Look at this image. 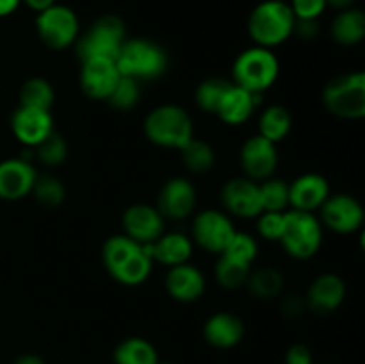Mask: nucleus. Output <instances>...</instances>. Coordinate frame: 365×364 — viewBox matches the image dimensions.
Listing matches in <instances>:
<instances>
[{
    "label": "nucleus",
    "instance_id": "1",
    "mask_svg": "<svg viewBox=\"0 0 365 364\" xmlns=\"http://www.w3.org/2000/svg\"><path fill=\"white\" fill-rule=\"evenodd\" d=\"M102 261L110 277L123 285H139L152 273L150 243L141 245L125 234L110 236L102 248Z\"/></svg>",
    "mask_w": 365,
    "mask_h": 364
},
{
    "label": "nucleus",
    "instance_id": "2",
    "mask_svg": "<svg viewBox=\"0 0 365 364\" xmlns=\"http://www.w3.org/2000/svg\"><path fill=\"white\" fill-rule=\"evenodd\" d=\"M296 18L284 0H264L253 7L248 18V34L255 45L273 49L294 34Z\"/></svg>",
    "mask_w": 365,
    "mask_h": 364
},
{
    "label": "nucleus",
    "instance_id": "3",
    "mask_svg": "<svg viewBox=\"0 0 365 364\" xmlns=\"http://www.w3.org/2000/svg\"><path fill=\"white\" fill-rule=\"evenodd\" d=\"M145 136L153 145L180 150L195 138V127L184 107L164 103L146 116Z\"/></svg>",
    "mask_w": 365,
    "mask_h": 364
},
{
    "label": "nucleus",
    "instance_id": "4",
    "mask_svg": "<svg viewBox=\"0 0 365 364\" xmlns=\"http://www.w3.org/2000/svg\"><path fill=\"white\" fill-rule=\"evenodd\" d=\"M116 66L121 75L135 81H153L168 70V56L160 45L152 39H125L116 57Z\"/></svg>",
    "mask_w": 365,
    "mask_h": 364
},
{
    "label": "nucleus",
    "instance_id": "5",
    "mask_svg": "<svg viewBox=\"0 0 365 364\" xmlns=\"http://www.w3.org/2000/svg\"><path fill=\"white\" fill-rule=\"evenodd\" d=\"M232 75L234 84L248 89L250 93L262 95L277 82L280 75V63L273 50L255 45L239 54L234 61Z\"/></svg>",
    "mask_w": 365,
    "mask_h": 364
},
{
    "label": "nucleus",
    "instance_id": "6",
    "mask_svg": "<svg viewBox=\"0 0 365 364\" xmlns=\"http://www.w3.org/2000/svg\"><path fill=\"white\" fill-rule=\"evenodd\" d=\"M280 243L285 252L299 261L310 259L323 245V227L314 213L307 211H285L284 231Z\"/></svg>",
    "mask_w": 365,
    "mask_h": 364
},
{
    "label": "nucleus",
    "instance_id": "7",
    "mask_svg": "<svg viewBox=\"0 0 365 364\" xmlns=\"http://www.w3.org/2000/svg\"><path fill=\"white\" fill-rule=\"evenodd\" d=\"M323 103L334 116L342 120H360L365 116L364 71L339 75L323 89Z\"/></svg>",
    "mask_w": 365,
    "mask_h": 364
},
{
    "label": "nucleus",
    "instance_id": "8",
    "mask_svg": "<svg viewBox=\"0 0 365 364\" xmlns=\"http://www.w3.org/2000/svg\"><path fill=\"white\" fill-rule=\"evenodd\" d=\"M125 43V24L114 14H106L91 25L86 34L78 36L75 41V52L82 61L103 57L116 61Z\"/></svg>",
    "mask_w": 365,
    "mask_h": 364
},
{
    "label": "nucleus",
    "instance_id": "9",
    "mask_svg": "<svg viewBox=\"0 0 365 364\" xmlns=\"http://www.w3.org/2000/svg\"><path fill=\"white\" fill-rule=\"evenodd\" d=\"M36 31L39 39L52 50H64L75 45L81 34V24L73 9L53 4L36 16Z\"/></svg>",
    "mask_w": 365,
    "mask_h": 364
},
{
    "label": "nucleus",
    "instance_id": "10",
    "mask_svg": "<svg viewBox=\"0 0 365 364\" xmlns=\"http://www.w3.org/2000/svg\"><path fill=\"white\" fill-rule=\"evenodd\" d=\"M235 234L230 218L216 209H207L196 214L192 221V239L203 250L221 253Z\"/></svg>",
    "mask_w": 365,
    "mask_h": 364
},
{
    "label": "nucleus",
    "instance_id": "11",
    "mask_svg": "<svg viewBox=\"0 0 365 364\" xmlns=\"http://www.w3.org/2000/svg\"><path fill=\"white\" fill-rule=\"evenodd\" d=\"M321 218L330 231L337 234H353L364 225V207L355 196L339 193L328 196L321 206Z\"/></svg>",
    "mask_w": 365,
    "mask_h": 364
},
{
    "label": "nucleus",
    "instance_id": "12",
    "mask_svg": "<svg viewBox=\"0 0 365 364\" xmlns=\"http://www.w3.org/2000/svg\"><path fill=\"white\" fill-rule=\"evenodd\" d=\"M241 166L246 177L252 181H266L274 173L278 166L277 143L262 138L260 134L252 136L241 146Z\"/></svg>",
    "mask_w": 365,
    "mask_h": 364
},
{
    "label": "nucleus",
    "instance_id": "13",
    "mask_svg": "<svg viewBox=\"0 0 365 364\" xmlns=\"http://www.w3.org/2000/svg\"><path fill=\"white\" fill-rule=\"evenodd\" d=\"M221 202L228 213L239 218H257L264 211L259 182L248 177L228 181L221 189Z\"/></svg>",
    "mask_w": 365,
    "mask_h": 364
},
{
    "label": "nucleus",
    "instance_id": "14",
    "mask_svg": "<svg viewBox=\"0 0 365 364\" xmlns=\"http://www.w3.org/2000/svg\"><path fill=\"white\" fill-rule=\"evenodd\" d=\"M123 234L141 245H148L164 234V218L157 207L148 203H134L127 207L121 218Z\"/></svg>",
    "mask_w": 365,
    "mask_h": 364
},
{
    "label": "nucleus",
    "instance_id": "15",
    "mask_svg": "<svg viewBox=\"0 0 365 364\" xmlns=\"http://www.w3.org/2000/svg\"><path fill=\"white\" fill-rule=\"evenodd\" d=\"M38 178L34 166L25 157H13L0 163V198L16 202L31 195Z\"/></svg>",
    "mask_w": 365,
    "mask_h": 364
},
{
    "label": "nucleus",
    "instance_id": "16",
    "mask_svg": "<svg viewBox=\"0 0 365 364\" xmlns=\"http://www.w3.org/2000/svg\"><path fill=\"white\" fill-rule=\"evenodd\" d=\"M121 74L116 66V61L95 57V59L82 61L81 88L89 98L107 100L113 93L114 86L120 81Z\"/></svg>",
    "mask_w": 365,
    "mask_h": 364
},
{
    "label": "nucleus",
    "instance_id": "17",
    "mask_svg": "<svg viewBox=\"0 0 365 364\" xmlns=\"http://www.w3.org/2000/svg\"><path fill=\"white\" fill-rule=\"evenodd\" d=\"M11 131L21 145L34 148L53 132V118L50 111L18 106L11 116Z\"/></svg>",
    "mask_w": 365,
    "mask_h": 364
},
{
    "label": "nucleus",
    "instance_id": "18",
    "mask_svg": "<svg viewBox=\"0 0 365 364\" xmlns=\"http://www.w3.org/2000/svg\"><path fill=\"white\" fill-rule=\"evenodd\" d=\"M196 189L187 178L173 177L160 188L157 211L168 220H184L195 211Z\"/></svg>",
    "mask_w": 365,
    "mask_h": 364
},
{
    "label": "nucleus",
    "instance_id": "19",
    "mask_svg": "<svg viewBox=\"0 0 365 364\" xmlns=\"http://www.w3.org/2000/svg\"><path fill=\"white\" fill-rule=\"evenodd\" d=\"M328 196L330 186L319 173H303L289 184V207L296 211L314 213L321 209Z\"/></svg>",
    "mask_w": 365,
    "mask_h": 364
},
{
    "label": "nucleus",
    "instance_id": "20",
    "mask_svg": "<svg viewBox=\"0 0 365 364\" xmlns=\"http://www.w3.org/2000/svg\"><path fill=\"white\" fill-rule=\"evenodd\" d=\"M346 284L339 275L323 273L314 278L307 293V307L317 314H328L344 302Z\"/></svg>",
    "mask_w": 365,
    "mask_h": 364
},
{
    "label": "nucleus",
    "instance_id": "21",
    "mask_svg": "<svg viewBox=\"0 0 365 364\" xmlns=\"http://www.w3.org/2000/svg\"><path fill=\"white\" fill-rule=\"evenodd\" d=\"M164 284L171 298L182 303L196 302L205 293V277L198 268L187 263L170 268Z\"/></svg>",
    "mask_w": 365,
    "mask_h": 364
},
{
    "label": "nucleus",
    "instance_id": "22",
    "mask_svg": "<svg viewBox=\"0 0 365 364\" xmlns=\"http://www.w3.org/2000/svg\"><path fill=\"white\" fill-rule=\"evenodd\" d=\"M259 103L260 95L250 93L248 89L232 82L214 114L227 125H241L252 118L253 111L257 109Z\"/></svg>",
    "mask_w": 365,
    "mask_h": 364
},
{
    "label": "nucleus",
    "instance_id": "23",
    "mask_svg": "<svg viewBox=\"0 0 365 364\" xmlns=\"http://www.w3.org/2000/svg\"><path fill=\"white\" fill-rule=\"evenodd\" d=\"M245 325L241 318L232 313H216L203 325V338L214 348H234L242 341Z\"/></svg>",
    "mask_w": 365,
    "mask_h": 364
},
{
    "label": "nucleus",
    "instance_id": "24",
    "mask_svg": "<svg viewBox=\"0 0 365 364\" xmlns=\"http://www.w3.org/2000/svg\"><path fill=\"white\" fill-rule=\"evenodd\" d=\"M192 253V241L180 232H164L159 239L150 243V256L153 263L168 268L187 263Z\"/></svg>",
    "mask_w": 365,
    "mask_h": 364
},
{
    "label": "nucleus",
    "instance_id": "25",
    "mask_svg": "<svg viewBox=\"0 0 365 364\" xmlns=\"http://www.w3.org/2000/svg\"><path fill=\"white\" fill-rule=\"evenodd\" d=\"M330 34L335 43L344 46L359 45L365 36V14L364 11L348 7L342 9L331 21Z\"/></svg>",
    "mask_w": 365,
    "mask_h": 364
},
{
    "label": "nucleus",
    "instance_id": "26",
    "mask_svg": "<svg viewBox=\"0 0 365 364\" xmlns=\"http://www.w3.org/2000/svg\"><path fill=\"white\" fill-rule=\"evenodd\" d=\"M114 364H159L155 346L143 338H127L114 348Z\"/></svg>",
    "mask_w": 365,
    "mask_h": 364
},
{
    "label": "nucleus",
    "instance_id": "27",
    "mask_svg": "<svg viewBox=\"0 0 365 364\" xmlns=\"http://www.w3.org/2000/svg\"><path fill=\"white\" fill-rule=\"evenodd\" d=\"M245 285L255 298L273 300L284 289V275L273 266L257 268V270L250 271Z\"/></svg>",
    "mask_w": 365,
    "mask_h": 364
},
{
    "label": "nucleus",
    "instance_id": "28",
    "mask_svg": "<svg viewBox=\"0 0 365 364\" xmlns=\"http://www.w3.org/2000/svg\"><path fill=\"white\" fill-rule=\"evenodd\" d=\"M292 127V116L284 106L266 107L259 118V134L273 143L284 141Z\"/></svg>",
    "mask_w": 365,
    "mask_h": 364
},
{
    "label": "nucleus",
    "instance_id": "29",
    "mask_svg": "<svg viewBox=\"0 0 365 364\" xmlns=\"http://www.w3.org/2000/svg\"><path fill=\"white\" fill-rule=\"evenodd\" d=\"M56 98L52 84L43 77H32L24 82L20 89V106L32 109L50 111Z\"/></svg>",
    "mask_w": 365,
    "mask_h": 364
},
{
    "label": "nucleus",
    "instance_id": "30",
    "mask_svg": "<svg viewBox=\"0 0 365 364\" xmlns=\"http://www.w3.org/2000/svg\"><path fill=\"white\" fill-rule=\"evenodd\" d=\"M250 271H252L250 264L241 263V261L234 259L227 253H220V261H217L214 275H216V280L220 285L227 289H237L246 284Z\"/></svg>",
    "mask_w": 365,
    "mask_h": 364
},
{
    "label": "nucleus",
    "instance_id": "31",
    "mask_svg": "<svg viewBox=\"0 0 365 364\" xmlns=\"http://www.w3.org/2000/svg\"><path fill=\"white\" fill-rule=\"evenodd\" d=\"M180 152L185 168L192 173H207L212 170L214 163H216V153H214L212 146L202 139L192 138L184 148H180Z\"/></svg>",
    "mask_w": 365,
    "mask_h": 364
},
{
    "label": "nucleus",
    "instance_id": "32",
    "mask_svg": "<svg viewBox=\"0 0 365 364\" xmlns=\"http://www.w3.org/2000/svg\"><path fill=\"white\" fill-rule=\"evenodd\" d=\"M262 209L271 213H285L289 207V184L282 178H266L259 184Z\"/></svg>",
    "mask_w": 365,
    "mask_h": 364
},
{
    "label": "nucleus",
    "instance_id": "33",
    "mask_svg": "<svg viewBox=\"0 0 365 364\" xmlns=\"http://www.w3.org/2000/svg\"><path fill=\"white\" fill-rule=\"evenodd\" d=\"M230 84V81L220 77H210L207 79V81H203L202 84L198 86L195 95L196 103H198L200 109L210 114L216 113L217 106H220L221 98H223L225 91H227Z\"/></svg>",
    "mask_w": 365,
    "mask_h": 364
},
{
    "label": "nucleus",
    "instance_id": "34",
    "mask_svg": "<svg viewBox=\"0 0 365 364\" xmlns=\"http://www.w3.org/2000/svg\"><path fill=\"white\" fill-rule=\"evenodd\" d=\"M139 96H141V82L121 75L107 102L118 111H130L132 107L138 106Z\"/></svg>",
    "mask_w": 365,
    "mask_h": 364
},
{
    "label": "nucleus",
    "instance_id": "35",
    "mask_svg": "<svg viewBox=\"0 0 365 364\" xmlns=\"http://www.w3.org/2000/svg\"><path fill=\"white\" fill-rule=\"evenodd\" d=\"M32 195L36 196L41 206L45 207H57L64 202L66 198V188H64L63 182L57 177L52 175H41V177L36 178L34 188H32Z\"/></svg>",
    "mask_w": 365,
    "mask_h": 364
},
{
    "label": "nucleus",
    "instance_id": "36",
    "mask_svg": "<svg viewBox=\"0 0 365 364\" xmlns=\"http://www.w3.org/2000/svg\"><path fill=\"white\" fill-rule=\"evenodd\" d=\"M36 148V157L41 161L46 166H57V164L64 163L68 156V145L64 141L63 136H59L57 132L46 136Z\"/></svg>",
    "mask_w": 365,
    "mask_h": 364
},
{
    "label": "nucleus",
    "instance_id": "37",
    "mask_svg": "<svg viewBox=\"0 0 365 364\" xmlns=\"http://www.w3.org/2000/svg\"><path fill=\"white\" fill-rule=\"evenodd\" d=\"M221 253H227V256L234 257V259L252 266L257 259V253H259V245H257L253 236L246 234V232L235 231L232 241L228 243V246Z\"/></svg>",
    "mask_w": 365,
    "mask_h": 364
},
{
    "label": "nucleus",
    "instance_id": "38",
    "mask_svg": "<svg viewBox=\"0 0 365 364\" xmlns=\"http://www.w3.org/2000/svg\"><path fill=\"white\" fill-rule=\"evenodd\" d=\"M284 216L285 213H271L262 211L257 221V231L267 241H280L282 231H284Z\"/></svg>",
    "mask_w": 365,
    "mask_h": 364
},
{
    "label": "nucleus",
    "instance_id": "39",
    "mask_svg": "<svg viewBox=\"0 0 365 364\" xmlns=\"http://www.w3.org/2000/svg\"><path fill=\"white\" fill-rule=\"evenodd\" d=\"M291 9L296 20H317L327 11V0H291Z\"/></svg>",
    "mask_w": 365,
    "mask_h": 364
},
{
    "label": "nucleus",
    "instance_id": "40",
    "mask_svg": "<svg viewBox=\"0 0 365 364\" xmlns=\"http://www.w3.org/2000/svg\"><path fill=\"white\" fill-rule=\"evenodd\" d=\"M280 309H282V314L287 318L302 316L303 310L307 309L305 296L298 295V293H291V295L284 296L280 302Z\"/></svg>",
    "mask_w": 365,
    "mask_h": 364
},
{
    "label": "nucleus",
    "instance_id": "41",
    "mask_svg": "<svg viewBox=\"0 0 365 364\" xmlns=\"http://www.w3.org/2000/svg\"><path fill=\"white\" fill-rule=\"evenodd\" d=\"M285 364H314L309 346L299 345V343L292 345L285 353Z\"/></svg>",
    "mask_w": 365,
    "mask_h": 364
},
{
    "label": "nucleus",
    "instance_id": "42",
    "mask_svg": "<svg viewBox=\"0 0 365 364\" xmlns=\"http://www.w3.org/2000/svg\"><path fill=\"white\" fill-rule=\"evenodd\" d=\"M294 32L303 39H312L319 32V24L317 20H296Z\"/></svg>",
    "mask_w": 365,
    "mask_h": 364
},
{
    "label": "nucleus",
    "instance_id": "43",
    "mask_svg": "<svg viewBox=\"0 0 365 364\" xmlns=\"http://www.w3.org/2000/svg\"><path fill=\"white\" fill-rule=\"evenodd\" d=\"M21 2H24L29 9L36 11V13H41V11L48 9L53 4H57L56 0H21Z\"/></svg>",
    "mask_w": 365,
    "mask_h": 364
},
{
    "label": "nucleus",
    "instance_id": "44",
    "mask_svg": "<svg viewBox=\"0 0 365 364\" xmlns=\"http://www.w3.org/2000/svg\"><path fill=\"white\" fill-rule=\"evenodd\" d=\"M21 0H0V18H6L13 14L20 7Z\"/></svg>",
    "mask_w": 365,
    "mask_h": 364
},
{
    "label": "nucleus",
    "instance_id": "45",
    "mask_svg": "<svg viewBox=\"0 0 365 364\" xmlns=\"http://www.w3.org/2000/svg\"><path fill=\"white\" fill-rule=\"evenodd\" d=\"M11 364H46L43 357L36 355V353H24V355L16 357Z\"/></svg>",
    "mask_w": 365,
    "mask_h": 364
},
{
    "label": "nucleus",
    "instance_id": "46",
    "mask_svg": "<svg viewBox=\"0 0 365 364\" xmlns=\"http://www.w3.org/2000/svg\"><path fill=\"white\" fill-rule=\"evenodd\" d=\"M328 6L335 7V9H348V7H351L353 4H355V0H327Z\"/></svg>",
    "mask_w": 365,
    "mask_h": 364
},
{
    "label": "nucleus",
    "instance_id": "47",
    "mask_svg": "<svg viewBox=\"0 0 365 364\" xmlns=\"http://www.w3.org/2000/svg\"><path fill=\"white\" fill-rule=\"evenodd\" d=\"M159 364H173V363H159Z\"/></svg>",
    "mask_w": 365,
    "mask_h": 364
}]
</instances>
